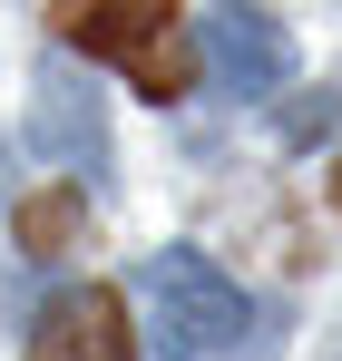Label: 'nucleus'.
Masks as SVG:
<instances>
[{"label":"nucleus","instance_id":"1","mask_svg":"<svg viewBox=\"0 0 342 361\" xmlns=\"http://www.w3.org/2000/svg\"><path fill=\"white\" fill-rule=\"evenodd\" d=\"M137 302H147V342H157L167 361H235L244 342H254V302L235 293L206 254H186V244L147 254Z\"/></svg>","mask_w":342,"mask_h":361},{"label":"nucleus","instance_id":"2","mask_svg":"<svg viewBox=\"0 0 342 361\" xmlns=\"http://www.w3.org/2000/svg\"><path fill=\"white\" fill-rule=\"evenodd\" d=\"M59 49H88V59H117L137 78V98H186V78H196V39H186V20L157 10V0H117V10H59L49 20Z\"/></svg>","mask_w":342,"mask_h":361},{"label":"nucleus","instance_id":"3","mask_svg":"<svg viewBox=\"0 0 342 361\" xmlns=\"http://www.w3.org/2000/svg\"><path fill=\"white\" fill-rule=\"evenodd\" d=\"M30 147L59 157V166L78 176V195L108 185V108H98V78L78 59H49L30 78Z\"/></svg>","mask_w":342,"mask_h":361},{"label":"nucleus","instance_id":"4","mask_svg":"<svg viewBox=\"0 0 342 361\" xmlns=\"http://www.w3.org/2000/svg\"><path fill=\"white\" fill-rule=\"evenodd\" d=\"M186 39H196V68H206L225 98H274V88L293 78V39H284V20H264V10H244V0L206 10Z\"/></svg>","mask_w":342,"mask_h":361},{"label":"nucleus","instance_id":"5","mask_svg":"<svg viewBox=\"0 0 342 361\" xmlns=\"http://www.w3.org/2000/svg\"><path fill=\"white\" fill-rule=\"evenodd\" d=\"M30 361H137V322L108 283H69L30 322Z\"/></svg>","mask_w":342,"mask_h":361},{"label":"nucleus","instance_id":"6","mask_svg":"<svg viewBox=\"0 0 342 361\" xmlns=\"http://www.w3.org/2000/svg\"><path fill=\"white\" fill-rule=\"evenodd\" d=\"M10 244H20L30 264L78 254V244H88V195H78V185H40V195H20V205H10Z\"/></svg>","mask_w":342,"mask_h":361},{"label":"nucleus","instance_id":"7","mask_svg":"<svg viewBox=\"0 0 342 361\" xmlns=\"http://www.w3.org/2000/svg\"><path fill=\"white\" fill-rule=\"evenodd\" d=\"M323 127H333V98H303V108H293V118H284V137H293V147H303V137H323Z\"/></svg>","mask_w":342,"mask_h":361},{"label":"nucleus","instance_id":"8","mask_svg":"<svg viewBox=\"0 0 342 361\" xmlns=\"http://www.w3.org/2000/svg\"><path fill=\"white\" fill-rule=\"evenodd\" d=\"M333 205H342V176H333Z\"/></svg>","mask_w":342,"mask_h":361}]
</instances>
